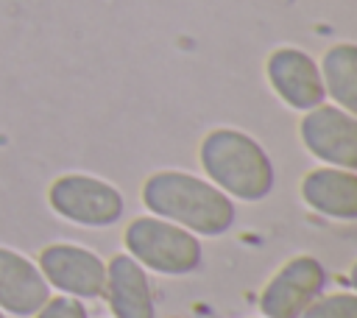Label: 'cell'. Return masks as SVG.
<instances>
[{
  "mask_svg": "<svg viewBox=\"0 0 357 318\" xmlns=\"http://www.w3.org/2000/svg\"><path fill=\"white\" fill-rule=\"evenodd\" d=\"M47 206L67 223L84 229H109L126 212L117 184L92 173H61L47 187Z\"/></svg>",
  "mask_w": 357,
  "mask_h": 318,
  "instance_id": "277c9868",
  "label": "cell"
},
{
  "mask_svg": "<svg viewBox=\"0 0 357 318\" xmlns=\"http://www.w3.org/2000/svg\"><path fill=\"white\" fill-rule=\"evenodd\" d=\"M0 318H6V312H0Z\"/></svg>",
  "mask_w": 357,
  "mask_h": 318,
  "instance_id": "9a60e30c",
  "label": "cell"
},
{
  "mask_svg": "<svg viewBox=\"0 0 357 318\" xmlns=\"http://www.w3.org/2000/svg\"><path fill=\"white\" fill-rule=\"evenodd\" d=\"M298 139L304 151L329 165L357 170V117L335 103H321L310 112H301Z\"/></svg>",
  "mask_w": 357,
  "mask_h": 318,
  "instance_id": "5b68a950",
  "label": "cell"
},
{
  "mask_svg": "<svg viewBox=\"0 0 357 318\" xmlns=\"http://www.w3.org/2000/svg\"><path fill=\"white\" fill-rule=\"evenodd\" d=\"M103 296L114 318H156V298L148 271L128 254H114L106 262Z\"/></svg>",
  "mask_w": 357,
  "mask_h": 318,
  "instance_id": "8fae6325",
  "label": "cell"
},
{
  "mask_svg": "<svg viewBox=\"0 0 357 318\" xmlns=\"http://www.w3.org/2000/svg\"><path fill=\"white\" fill-rule=\"evenodd\" d=\"M173 318H181V315H173Z\"/></svg>",
  "mask_w": 357,
  "mask_h": 318,
  "instance_id": "2e32d148",
  "label": "cell"
},
{
  "mask_svg": "<svg viewBox=\"0 0 357 318\" xmlns=\"http://www.w3.org/2000/svg\"><path fill=\"white\" fill-rule=\"evenodd\" d=\"M298 195L312 212L351 223L357 218V173L346 167H312L298 181Z\"/></svg>",
  "mask_w": 357,
  "mask_h": 318,
  "instance_id": "30bf717a",
  "label": "cell"
},
{
  "mask_svg": "<svg viewBox=\"0 0 357 318\" xmlns=\"http://www.w3.org/2000/svg\"><path fill=\"white\" fill-rule=\"evenodd\" d=\"M265 75L273 95L293 112H310L326 100L318 61L301 47H276L265 61Z\"/></svg>",
  "mask_w": 357,
  "mask_h": 318,
  "instance_id": "ba28073f",
  "label": "cell"
},
{
  "mask_svg": "<svg viewBox=\"0 0 357 318\" xmlns=\"http://www.w3.org/2000/svg\"><path fill=\"white\" fill-rule=\"evenodd\" d=\"M33 318H89L86 312V304L81 298H73V296H50Z\"/></svg>",
  "mask_w": 357,
  "mask_h": 318,
  "instance_id": "5bb4252c",
  "label": "cell"
},
{
  "mask_svg": "<svg viewBox=\"0 0 357 318\" xmlns=\"http://www.w3.org/2000/svg\"><path fill=\"white\" fill-rule=\"evenodd\" d=\"M298 318H357V296L351 290H335L315 296Z\"/></svg>",
  "mask_w": 357,
  "mask_h": 318,
  "instance_id": "4fadbf2b",
  "label": "cell"
},
{
  "mask_svg": "<svg viewBox=\"0 0 357 318\" xmlns=\"http://www.w3.org/2000/svg\"><path fill=\"white\" fill-rule=\"evenodd\" d=\"M123 245L131 259L159 276H190L204 265L201 240L156 215L134 218L123 232Z\"/></svg>",
  "mask_w": 357,
  "mask_h": 318,
  "instance_id": "3957f363",
  "label": "cell"
},
{
  "mask_svg": "<svg viewBox=\"0 0 357 318\" xmlns=\"http://www.w3.org/2000/svg\"><path fill=\"white\" fill-rule=\"evenodd\" d=\"M324 287H326V268L315 257L310 254L290 257L265 282L259 293V312L262 318H298L304 307L324 293Z\"/></svg>",
  "mask_w": 357,
  "mask_h": 318,
  "instance_id": "52a82bcc",
  "label": "cell"
},
{
  "mask_svg": "<svg viewBox=\"0 0 357 318\" xmlns=\"http://www.w3.org/2000/svg\"><path fill=\"white\" fill-rule=\"evenodd\" d=\"M145 209L195 237H223L237 218L234 201L204 176L190 170H156L142 181Z\"/></svg>",
  "mask_w": 357,
  "mask_h": 318,
  "instance_id": "6da1fadb",
  "label": "cell"
},
{
  "mask_svg": "<svg viewBox=\"0 0 357 318\" xmlns=\"http://www.w3.org/2000/svg\"><path fill=\"white\" fill-rule=\"evenodd\" d=\"M318 70H321L326 98H332L335 106L354 112L357 109V47L351 42L332 45L324 53Z\"/></svg>",
  "mask_w": 357,
  "mask_h": 318,
  "instance_id": "7c38bea8",
  "label": "cell"
},
{
  "mask_svg": "<svg viewBox=\"0 0 357 318\" xmlns=\"http://www.w3.org/2000/svg\"><path fill=\"white\" fill-rule=\"evenodd\" d=\"M36 265L50 285V290H59L64 296L92 301L103 296L106 285V262L86 245L78 243H50L39 248Z\"/></svg>",
  "mask_w": 357,
  "mask_h": 318,
  "instance_id": "8992f818",
  "label": "cell"
},
{
  "mask_svg": "<svg viewBox=\"0 0 357 318\" xmlns=\"http://www.w3.org/2000/svg\"><path fill=\"white\" fill-rule=\"evenodd\" d=\"M53 296L39 265L17 248L0 245V312L11 318H33Z\"/></svg>",
  "mask_w": 357,
  "mask_h": 318,
  "instance_id": "9c48e42d",
  "label": "cell"
},
{
  "mask_svg": "<svg viewBox=\"0 0 357 318\" xmlns=\"http://www.w3.org/2000/svg\"><path fill=\"white\" fill-rule=\"evenodd\" d=\"M204 179L231 201L259 204L276 187V170L268 151L243 128L220 126L204 134L198 145Z\"/></svg>",
  "mask_w": 357,
  "mask_h": 318,
  "instance_id": "7a4b0ae2",
  "label": "cell"
}]
</instances>
